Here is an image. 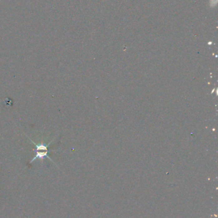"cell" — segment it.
Segmentation results:
<instances>
[{
    "label": "cell",
    "instance_id": "cell-1",
    "mask_svg": "<svg viewBox=\"0 0 218 218\" xmlns=\"http://www.w3.org/2000/svg\"><path fill=\"white\" fill-rule=\"evenodd\" d=\"M28 138H29V140L31 141V142H32V143H33V144L35 145V148L33 149V151L35 152V156H34V158L30 161V164H31V163H33L35 160H36V159H38V160H40L41 161H44V160L45 159V158H48L51 161H52L53 163H54V161L52 160H51V158L49 156V152H51L50 151H49V149H48V147H49V146H50V144H51V143H52V142H53V141L55 140V138L52 140V141H51V142L48 144H44V143H40V144H35L34 142H33V141L30 138H29L28 136H27ZM56 165V164H55Z\"/></svg>",
    "mask_w": 218,
    "mask_h": 218
}]
</instances>
